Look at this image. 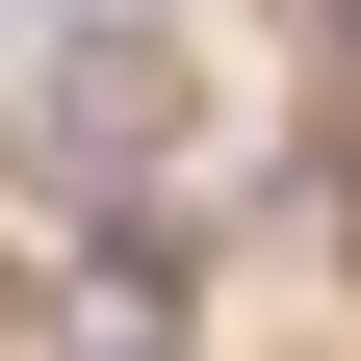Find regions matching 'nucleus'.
Wrapping results in <instances>:
<instances>
[{"label":"nucleus","mask_w":361,"mask_h":361,"mask_svg":"<svg viewBox=\"0 0 361 361\" xmlns=\"http://www.w3.org/2000/svg\"><path fill=\"white\" fill-rule=\"evenodd\" d=\"M0 129H26V155H78V180H129V155L180 129V26H155V0H26Z\"/></svg>","instance_id":"1"}]
</instances>
